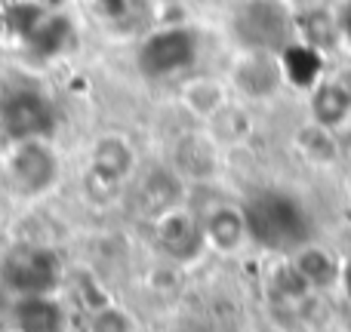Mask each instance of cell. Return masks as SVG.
<instances>
[{"mask_svg":"<svg viewBox=\"0 0 351 332\" xmlns=\"http://www.w3.org/2000/svg\"><path fill=\"white\" fill-rule=\"evenodd\" d=\"M10 173L12 181L19 185V191L40 194L56 181V157L40 139L19 142V151L12 154Z\"/></svg>","mask_w":351,"mask_h":332,"instance_id":"cell-6","label":"cell"},{"mask_svg":"<svg viewBox=\"0 0 351 332\" xmlns=\"http://www.w3.org/2000/svg\"><path fill=\"white\" fill-rule=\"evenodd\" d=\"M287 31H290V22H287L284 10L271 0H253L237 16V34L256 53H268V49L280 47Z\"/></svg>","mask_w":351,"mask_h":332,"instance_id":"cell-5","label":"cell"},{"mask_svg":"<svg viewBox=\"0 0 351 332\" xmlns=\"http://www.w3.org/2000/svg\"><path fill=\"white\" fill-rule=\"evenodd\" d=\"M3 280L19 296H49L59 283V259L43 246H19L6 255Z\"/></svg>","mask_w":351,"mask_h":332,"instance_id":"cell-4","label":"cell"},{"mask_svg":"<svg viewBox=\"0 0 351 332\" xmlns=\"http://www.w3.org/2000/svg\"><path fill=\"white\" fill-rule=\"evenodd\" d=\"M339 28L351 40V0H346V6H342V12H339Z\"/></svg>","mask_w":351,"mask_h":332,"instance_id":"cell-15","label":"cell"},{"mask_svg":"<svg viewBox=\"0 0 351 332\" xmlns=\"http://www.w3.org/2000/svg\"><path fill=\"white\" fill-rule=\"evenodd\" d=\"M197 49H200V40L191 28H164L142 43L139 68L152 80L173 77V74L194 65Z\"/></svg>","mask_w":351,"mask_h":332,"instance_id":"cell-2","label":"cell"},{"mask_svg":"<svg viewBox=\"0 0 351 332\" xmlns=\"http://www.w3.org/2000/svg\"><path fill=\"white\" fill-rule=\"evenodd\" d=\"M206 234L216 246L222 249H234L237 243L247 237V225H243V212L237 209H219L216 216L206 222Z\"/></svg>","mask_w":351,"mask_h":332,"instance_id":"cell-10","label":"cell"},{"mask_svg":"<svg viewBox=\"0 0 351 332\" xmlns=\"http://www.w3.org/2000/svg\"><path fill=\"white\" fill-rule=\"evenodd\" d=\"M243 225H247L250 240L271 253H299L308 246L315 234V225L302 200L278 188L259 191L247 200Z\"/></svg>","mask_w":351,"mask_h":332,"instance_id":"cell-1","label":"cell"},{"mask_svg":"<svg viewBox=\"0 0 351 332\" xmlns=\"http://www.w3.org/2000/svg\"><path fill=\"white\" fill-rule=\"evenodd\" d=\"M296 274L305 283H330L333 280V261L317 249H299Z\"/></svg>","mask_w":351,"mask_h":332,"instance_id":"cell-13","label":"cell"},{"mask_svg":"<svg viewBox=\"0 0 351 332\" xmlns=\"http://www.w3.org/2000/svg\"><path fill=\"white\" fill-rule=\"evenodd\" d=\"M160 240H164V246L176 259H191L200 249V243H204V234L188 216H170L164 222V228H160Z\"/></svg>","mask_w":351,"mask_h":332,"instance_id":"cell-9","label":"cell"},{"mask_svg":"<svg viewBox=\"0 0 351 332\" xmlns=\"http://www.w3.org/2000/svg\"><path fill=\"white\" fill-rule=\"evenodd\" d=\"M317 68H321V62H317L315 49L293 47L284 53V74H290L296 84H299V77H302V84H311L317 77Z\"/></svg>","mask_w":351,"mask_h":332,"instance_id":"cell-12","label":"cell"},{"mask_svg":"<svg viewBox=\"0 0 351 332\" xmlns=\"http://www.w3.org/2000/svg\"><path fill=\"white\" fill-rule=\"evenodd\" d=\"M311 108H315V120L321 127H339L351 114V92L342 84H324L317 86Z\"/></svg>","mask_w":351,"mask_h":332,"instance_id":"cell-8","label":"cell"},{"mask_svg":"<svg viewBox=\"0 0 351 332\" xmlns=\"http://www.w3.org/2000/svg\"><path fill=\"white\" fill-rule=\"evenodd\" d=\"M93 332H130V320L114 308H105L93 320Z\"/></svg>","mask_w":351,"mask_h":332,"instance_id":"cell-14","label":"cell"},{"mask_svg":"<svg viewBox=\"0 0 351 332\" xmlns=\"http://www.w3.org/2000/svg\"><path fill=\"white\" fill-rule=\"evenodd\" d=\"M96 169H99V173H105V175H111V179L123 175L130 169V148L123 145V142H117V139L99 142V148H96Z\"/></svg>","mask_w":351,"mask_h":332,"instance_id":"cell-11","label":"cell"},{"mask_svg":"<svg viewBox=\"0 0 351 332\" xmlns=\"http://www.w3.org/2000/svg\"><path fill=\"white\" fill-rule=\"evenodd\" d=\"M0 123L16 142L43 139L56 123L53 102L37 90H12L0 99Z\"/></svg>","mask_w":351,"mask_h":332,"instance_id":"cell-3","label":"cell"},{"mask_svg":"<svg viewBox=\"0 0 351 332\" xmlns=\"http://www.w3.org/2000/svg\"><path fill=\"white\" fill-rule=\"evenodd\" d=\"M16 327L19 332H62L65 314H62L59 302L49 296H19Z\"/></svg>","mask_w":351,"mask_h":332,"instance_id":"cell-7","label":"cell"}]
</instances>
